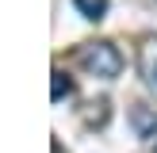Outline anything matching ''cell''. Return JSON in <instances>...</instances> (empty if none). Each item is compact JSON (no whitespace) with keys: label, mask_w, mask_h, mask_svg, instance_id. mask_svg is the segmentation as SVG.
<instances>
[{"label":"cell","mask_w":157,"mask_h":153,"mask_svg":"<svg viewBox=\"0 0 157 153\" xmlns=\"http://www.w3.org/2000/svg\"><path fill=\"white\" fill-rule=\"evenodd\" d=\"M130 126H134L138 138H153V134H157V107L134 103V107H130Z\"/></svg>","instance_id":"obj_3"},{"label":"cell","mask_w":157,"mask_h":153,"mask_svg":"<svg viewBox=\"0 0 157 153\" xmlns=\"http://www.w3.org/2000/svg\"><path fill=\"white\" fill-rule=\"evenodd\" d=\"M77 58H81V65L88 69V73L104 76V80H115V76L123 73V54L115 50L111 42H88L77 50Z\"/></svg>","instance_id":"obj_1"},{"label":"cell","mask_w":157,"mask_h":153,"mask_svg":"<svg viewBox=\"0 0 157 153\" xmlns=\"http://www.w3.org/2000/svg\"><path fill=\"white\" fill-rule=\"evenodd\" d=\"M73 8L84 19H104L107 15V0H73Z\"/></svg>","instance_id":"obj_4"},{"label":"cell","mask_w":157,"mask_h":153,"mask_svg":"<svg viewBox=\"0 0 157 153\" xmlns=\"http://www.w3.org/2000/svg\"><path fill=\"white\" fill-rule=\"evenodd\" d=\"M138 73H142V80L157 92V35L142 38V46H138Z\"/></svg>","instance_id":"obj_2"},{"label":"cell","mask_w":157,"mask_h":153,"mask_svg":"<svg viewBox=\"0 0 157 153\" xmlns=\"http://www.w3.org/2000/svg\"><path fill=\"white\" fill-rule=\"evenodd\" d=\"M69 92H73V80H69L61 69H54V88H50V99H54V103H61Z\"/></svg>","instance_id":"obj_5"}]
</instances>
